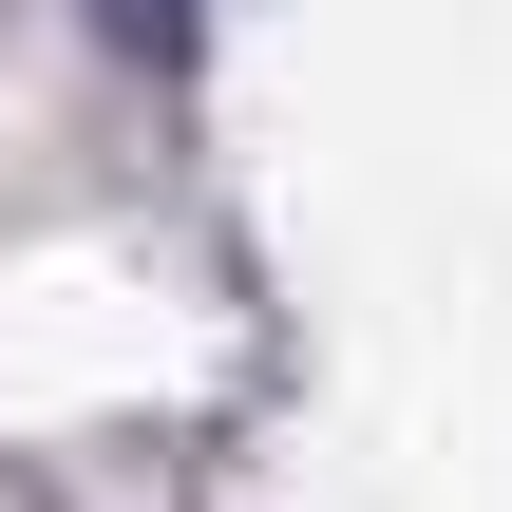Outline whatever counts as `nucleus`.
Returning a JSON list of instances; mask_svg holds the SVG:
<instances>
[{
    "mask_svg": "<svg viewBox=\"0 0 512 512\" xmlns=\"http://www.w3.org/2000/svg\"><path fill=\"white\" fill-rule=\"evenodd\" d=\"M95 38L114 57H190V0H95Z\"/></svg>",
    "mask_w": 512,
    "mask_h": 512,
    "instance_id": "1",
    "label": "nucleus"
}]
</instances>
